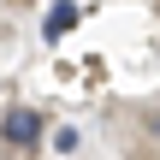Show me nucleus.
<instances>
[{
  "mask_svg": "<svg viewBox=\"0 0 160 160\" xmlns=\"http://www.w3.org/2000/svg\"><path fill=\"white\" fill-rule=\"evenodd\" d=\"M42 131H48V119H42L36 107H6V119H0V137H6L12 148H36Z\"/></svg>",
  "mask_w": 160,
  "mask_h": 160,
  "instance_id": "obj_1",
  "label": "nucleus"
},
{
  "mask_svg": "<svg viewBox=\"0 0 160 160\" xmlns=\"http://www.w3.org/2000/svg\"><path fill=\"white\" fill-rule=\"evenodd\" d=\"M71 24H77V6H71V0H59V6L48 12V42H59V36H65Z\"/></svg>",
  "mask_w": 160,
  "mask_h": 160,
  "instance_id": "obj_2",
  "label": "nucleus"
}]
</instances>
